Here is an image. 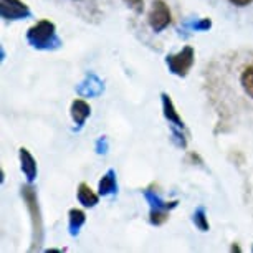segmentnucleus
<instances>
[{
    "mask_svg": "<svg viewBox=\"0 0 253 253\" xmlns=\"http://www.w3.org/2000/svg\"><path fill=\"white\" fill-rule=\"evenodd\" d=\"M27 40L38 50H50L60 46V38L56 35V27L50 20H40L28 28Z\"/></svg>",
    "mask_w": 253,
    "mask_h": 253,
    "instance_id": "obj_1",
    "label": "nucleus"
},
{
    "mask_svg": "<svg viewBox=\"0 0 253 253\" xmlns=\"http://www.w3.org/2000/svg\"><path fill=\"white\" fill-rule=\"evenodd\" d=\"M194 61H195V50L192 46H184L179 53L167 55L166 58V63L169 66L170 73L180 76V78L189 75L190 68L194 66Z\"/></svg>",
    "mask_w": 253,
    "mask_h": 253,
    "instance_id": "obj_2",
    "label": "nucleus"
},
{
    "mask_svg": "<svg viewBox=\"0 0 253 253\" xmlns=\"http://www.w3.org/2000/svg\"><path fill=\"white\" fill-rule=\"evenodd\" d=\"M170 20H172V15H170L169 5H167L164 0H154L149 15H147L149 27L154 32H162L166 27H169Z\"/></svg>",
    "mask_w": 253,
    "mask_h": 253,
    "instance_id": "obj_3",
    "label": "nucleus"
},
{
    "mask_svg": "<svg viewBox=\"0 0 253 253\" xmlns=\"http://www.w3.org/2000/svg\"><path fill=\"white\" fill-rule=\"evenodd\" d=\"M22 195L23 200L27 202V207L32 213V220H33V233H35V245L42 242V218H40V209H38V202H37V194L35 189L30 187V185H25L22 189Z\"/></svg>",
    "mask_w": 253,
    "mask_h": 253,
    "instance_id": "obj_4",
    "label": "nucleus"
},
{
    "mask_svg": "<svg viewBox=\"0 0 253 253\" xmlns=\"http://www.w3.org/2000/svg\"><path fill=\"white\" fill-rule=\"evenodd\" d=\"M0 13L7 20H20L30 15V8L22 0H0Z\"/></svg>",
    "mask_w": 253,
    "mask_h": 253,
    "instance_id": "obj_5",
    "label": "nucleus"
},
{
    "mask_svg": "<svg viewBox=\"0 0 253 253\" xmlns=\"http://www.w3.org/2000/svg\"><path fill=\"white\" fill-rule=\"evenodd\" d=\"M70 114L78 126H83L84 121L88 119V116L91 114V108H89V104L84 101V99H75V101L71 103Z\"/></svg>",
    "mask_w": 253,
    "mask_h": 253,
    "instance_id": "obj_6",
    "label": "nucleus"
},
{
    "mask_svg": "<svg viewBox=\"0 0 253 253\" xmlns=\"http://www.w3.org/2000/svg\"><path fill=\"white\" fill-rule=\"evenodd\" d=\"M18 156H20V164H22L23 174L27 175L28 182H33L37 177V161L33 159L30 151L25 149V147H22L20 152H18Z\"/></svg>",
    "mask_w": 253,
    "mask_h": 253,
    "instance_id": "obj_7",
    "label": "nucleus"
},
{
    "mask_svg": "<svg viewBox=\"0 0 253 253\" xmlns=\"http://www.w3.org/2000/svg\"><path fill=\"white\" fill-rule=\"evenodd\" d=\"M162 109H164V116L167 118V121L172 123V126L179 127V129H184V121L180 119L179 113L175 111L172 99L166 93H162Z\"/></svg>",
    "mask_w": 253,
    "mask_h": 253,
    "instance_id": "obj_8",
    "label": "nucleus"
},
{
    "mask_svg": "<svg viewBox=\"0 0 253 253\" xmlns=\"http://www.w3.org/2000/svg\"><path fill=\"white\" fill-rule=\"evenodd\" d=\"M78 200L84 205V207H94V205L98 204L99 197L93 192L88 184L81 182L78 185Z\"/></svg>",
    "mask_w": 253,
    "mask_h": 253,
    "instance_id": "obj_9",
    "label": "nucleus"
},
{
    "mask_svg": "<svg viewBox=\"0 0 253 253\" xmlns=\"http://www.w3.org/2000/svg\"><path fill=\"white\" fill-rule=\"evenodd\" d=\"M84 220H86V215H84L83 210L80 209H71L68 212V225H70V233L71 235H76L80 232V228L83 227Z\"/></svg>",
    "mask_w": 253,
    "mask_h": 253,
    "instance_id": "obj_10",
    "label": "nucleus"
},
{
    "mask_svg": "<svg viewBox=\"0 0 253 253\" xmlns=\"http://www.w3.org/2000/svg\"><path fill=\"white\" fill-rule=\"evenodd\" d=\"M116 190H118L116 174H114V170H108V172L103 175V179L99 180V194L109 195V194H114Z\"/></svg>",
    "mask_w": 253,
    "mask_h": 253,
    "instance_id": "obj_11",
    "label": "nucleus"
},
{
    "mask_svg": "<svg viewBox=\"0 0 253 253\" xmlns=\"http://www.w3.org/2000/svg\"><path fill=\"white\" fill-rule=\"evenodd\" d=\"M240 83H242L243 91H245L250 98H253V63L243 68L242 76H240Z\"/></svg>",
    "mask_w": 253,
    "mask_h": 253,
    "instance_id": "obj_12",
    "label": "nucleus"
},
{
    "mask_svg": "<svg viewBox=\"0 0 253 253\" xmlns=\"http://www.w3.org/2000/svg\"><path fill=\"white\" fill-rule=\"evenodd\" d=\"M167 218H169V210H151V217L149 220L151 223H154V225H162Z\"/></svg>",
    "mask_w": 253,
    "mask_h": 253,
    "instance_id": "obj_13",
    "label": "nucleus"
},
{
    "mask_svg": "<svg viewBox=\"0 0 253 253\" xmlns=\"http://www.w3.org/2000/svg\"><path fill=\"white\" fill-rule=\"evenodd\" d=\"M194 223L202 232H207L209 230V222H207V217H205L204 209H197V212L194 213Z\"/></svg>",
    "mask_w": 253,
    "mask_h": 253,
    "instance_id": "obj_14",
    "label": "nucleus"
},
{
    "mask_svg": "<svg viewBox=\"0 0 253 253\" xmlns=\"http://www.w3.org/2000/svg\"><path fill=\"white\" fill-rule=\"evenodd\" d=\"M124 3H127L136 13H141L144 10V0H124Z\"/></svg>",
    "mask_w": 253,
    "mask_h": 253,
    "instance_id": "obj_15",
    "label": "nucleus"
},
{
    "mask_svg": "<svg viewBox=\"0 0 253 253\" xmlns=\"http://www.w3.org/2000/svg\"><path fill=\"white\" fill-rule=\"evenodd\" d=\"M228 2H230L232 5H235V7H247V5H250L253 0H228Z\"/></svg>",
    "mask_w": 253,
    "mask_h": 253,
    "instance_id": "obj_16",
    "label": "nucleus"
}]
</instances>
